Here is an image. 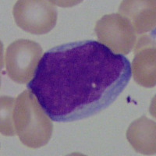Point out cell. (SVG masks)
Segmentation results:
<instances>
[{
	"label": "cell",
	"instance_id": "cell-1",
	"mask_svg": "<svg viewBox=\"0 0 156 156\" xmlns=\"http://www.w3.org/2000/svg\"><path fill=\"white\" fill-rule=\"evenodd\" d=\"M132 76L130 62L94 40L54 47L27 87L51 120L73 122L109 106Z\"/></svg>",
	"mask_w": 156,
	"mask_h": 156
},
{
	"label": "cell",
	"instance_id": "cell-2",
	"mask_svg": "<svg viewBox=\"0 0 156 156\" xmlns=\"http://www.w3.org/2000/svg\"><path fill=\"white\" fill-rule=\"evenodd\" d=\"M12 122L16 135L27 147L39 148L50 140L52 122L30 90H24L15 99Z\"/></svg>",
	"mask_w": 156,
	"mask_h": 156
},
{
	"label": "cell",
	"instance_id": "cell-3",
	"mask_svg": "<svg viewBox=\"0 0 156 156\" xmlns=\"http://www.w3.org/2000/svg\"><path fill=\"white\" fill-rule=\"evenodd\" d=\"M42 56V48L35 41L27 39L13 41L5 51V70L8 76L17 83H28L34 77Z\"/></svg>",
	"mask_w": 156,
	"mask_h": 156
},
{
	"label": "cell",
	"instance_id": "cell-4",
	"mask_svg": "<svg viewBox=\"0 0 156 156\" xmlns=\"http://www.w3.org/2000/svg\"><path fill=\"white\" fill-rule=\"evenodd\" d=\"M18 27L33 34H44L56 24L57 9L52 1L18 0L12 9Z\"/></svg>",
	"mask_w": 156,
	"mask_h": 156
},
{
	"label": "cell",
	"instance_id": "cell-5",
	"mask_svg": "<svg viewBox=\"0 0 156 156\" xmlns=\"http://www.w3.org/2000/svg\"><path fill=\"white\" fill-rule=\"evenodd\" d=\"M94 30L99 42L115 54H129L137 40L129 20L119 13L103 16L96 23Z\"/></svg>",
	"mask_w": 156,
	"mask_h": 156
},
{
	"label": "cell",
	"instance_id": "cell-6",
	"mask_svg": "<svg viewBox=\"0 0 156 156\" xmlns=\"http://www.w3.org/2000/svg\"><path fill=\"white\" fill-rule=\"evenodd\" d=\"M151 35L137 37L134 46L133 73L135 81L145 87L155 85V43Z\"/></svg>",
	"mask_w": 156,
	"mask_h": 156
},
{
	"label": "cell",
	"instance_id": "cell-7",
	"mask_svg": "<svg viewBox=\"0 0 156 156\" xmlns=\"http://www.w3.org/2000/svg\"><path fill=\"white\" fill-rule=\"evenodd\" d=\"M118 13L129 20L137 36L154 30L155 1H122Z\"/></svg>",
	"mask_w": 156,
	"mask_h": 156
},
{
	"label": "cell",
	"instance_id": "cell-8",
	"mask_svg": "<svg viewBox=\"0 0 156 156\" xmlns=\"http://www.w3.org/2000/svg\"><path fill=\"white\" fill-rule=\"evenodd\" d=\"M126 138L136 152L155 153V122L142 116L133 121L126 131Z\"/></svg>",
	"mask_w": 156,
	"mask_h": 156
},
{
	"label": "cell",
	"instance_id": "cell-9",
	"mask_svg": "<svg viewBox=\"0 0 156 156\" xmlns=\"http://www.w3.org/2000/svg\"><path fill=\"white\" fill-rule=\"evenodd\" d=\"M15 98L10 97L1 98V133L5 136L16 134L12 122V110Z\"/></svg>",
	"mask_w": 156,
	"mask_h": 156
}]
</instances>
